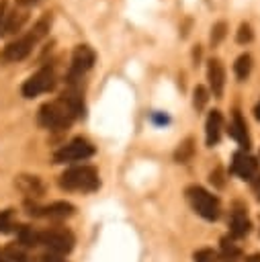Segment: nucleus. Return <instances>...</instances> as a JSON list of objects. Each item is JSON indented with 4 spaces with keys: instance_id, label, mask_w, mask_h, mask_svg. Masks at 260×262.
<instances>
[{
    "instance_id": "f257e3e1",
    "label": "nucleus",
    "mask_w": 260,
    "mask_h": 262,
    "mask_svg": "<svg viewBox=\"0 0 260 262\" xmlns=\"http://www.w3.org/2000/svg\"><path fill=\"white\" fill-rule=\"evenodd\" d=\"M76 117H84V102L78 94H68L39 108V123L47 129H66Z\"/></svg>"
},
{
    "instance_id": "f03ea898",
    "label": "nucleus",
    "mask_w": 260,
    "mask_h": 262,
    "mask_svg": "<svg viewBox=\"0 0 260 262\" xmlns=\"http://www.w3.org/2000/svg\"><path fill=\"white\" fill-rule=\"evenodd\" d=\"M59 186L66 190H82V192H92L100 186L98 172L92 166H76L70 168L61 174Z\"/></svg>"
},
{
    "instance_id": "7ed1b4c3",
    "label": "nucleus",
    "mask_w": 260,
    "mask_h": 262,
    "mask_svg": "<svg viewBox=\"0 0 260 262\" xmlns=\"http://www.w3.org/2000/svg\"><path fill=\"white\" fill-rule=\"evenodd\" d=\"M47 29H49V18H41L29 35H25V37H20V39H16V41L8 43V45L4 47V51H2V55H0V57H2L4 61H18V59L27 57V55L31 53L33 45H35V43L45 35V31H47Z\"/></svg>"
},
{
    "instance_id": "20e7f679",
    "label": "nucleus",
    "mask_w": 260,
    "mask_h": 262,
    "mask_svg": "<svg viewBox=\"0 0 260 262\" xmlns=\"http://www.w3.org/2000/svg\"><path fill=\"white\" fill-rule=\"evenodd\" d=\"M186 196H188L192 209L201 217H205L209 221H215L219 217V201H217V196H213L203 186H190V188H186Z\"/></svg>"
},
{
    "instance_id": "39448f33",
    "label": "nucleus",
    "mask_w": 260,
    "mask_h": 262,
    "mask_svg": "<svg viewBox=\"0 0 260 262\" xmlns=\"http://www.w3.org/2000/svg\"><path fill=\"white\" fill-rule=\"evenodd\" d=\"M41 244H45L53 254H70L76 239L70 229L63 227H51L41 233Z\"/></svg>"
},
{
    "instance_id": "423d86ee",
    "label": "nucleus",
    "mask_w": 260,
    "mask_h": 262,
    "mask_svg": "<svg viewBox=\"0 0 260 262\" xmlns=\"http://www.w3.org/2000/svg\"><path fill=\"white\" fill-rule=\"evenodd\" d=\"M94 154V145L82 137H76L72 139L68 145H63L61 149L55 151L53 160L57 164H66V162H78V160H86Z\"/></svg>"
},
{
    "instance_id": "0eeeda50",
    "label": "nucleus",
    "mask_w": 260,
    "mask_h": 262,
    "mask_svg": "<svg viewBox=\"0 0 260 262\" xmlns=\"http://www.w3.org/2000/svg\"><path fill=\"white\" fill-rule=\"evenodd\" d=\"M55 86V74L51 68H43L37 74H33L25 84H23V96L25 98H33L39 96L43 92H49Z\"/></svg>"
},
{
    "instance_id": "6e6552de",
    "label": "nucleus",
    "mask_w": 260,
    "mask_h": 262,
    "mask_svg": "<svg viewBox=\"0 0 260 262\" xmlns=\"http://www.w3.org/2000/svg\"><path fill=\"white\" fill-rule=\"evenodd\" d=\"M94 63V51L86 45L76 47L74 55H72V68H70V82H74L76 76H82L84 72H88Z\"/></svg>"
},
{
    "instance_id": "1a4fd4ad",
    "label": "nucleus",
    "mask_w": 260,
    "mask_h": 262,
    "mask_svg": "<svg viewBox=\"0 0 260 262\" xmlns=\"http://www.w3.org/2000/svg\"><path fill=\"white\" fill-rule=\"evenodd\" d=\"M231 170H233L240 178H244V180H252V178L256 176V172H258V162H256V158H252L250 154H246V151H237V154L233 156Z\"/></svg>"
},
{
    "instance_id": "9d476101",
    "label": "nucleus",
    "mask_w": 260,
    "mask_h": 262,
    "mask_svg": "<svg viewBox=\"0 0 260 262\" xmlns=\"http://www.w3.org/2000/svg\"><path fill=\"white\" fill-rule=\"evenodd\" d=\"M207 76H209V84H211L213 96L221 98V94H223V84H225V72H223V66H221L219 59H211V61H209Z\"/></svg>"
},
{
    "instance_id": "9b49d317",
    "label": "nucleus",
    "mask_w": 260,
    "mask_h": 262,
    "mask_svg": "<svg viewBox=\"0 0 260 262\" xmlns=\"http://www.w3.org/2000/svg\"><path fill=\"white\" fill-rule=\"evenodd\" d=\"M35 215H43V217H49V219H66V217L74 215V205L66 203V201H57V203H51V205L39 209Z\"/></svg>"
},
{
    "instance_id": "f8f14e48",
    "label": "nucleus",
    "mask_w": 260,
    "mask_h": 262,
    "mask_svg": "<svg viewBox=\"0 0 260 262\" xmlns=\"http://www.w3.org/2000/svg\"><path fill=\"white\" fill-rule=\"evenodd\" d=\"M229 135L242 145V147H250V135H248V125H246V121L242 119V115L240 113H235L233 115V121H231V125H229Z\"/></svg>"
},
{
    "instance_id": "ddd939ff",
    "label": "nucleus",
    "mask_w": 260,
    "mask_h": 262,
    "mask_svg": "<svg viewBox=\"0 0 260 262\" xmlns=\"http://www.w3.org/2000/svg\"><path fill=\"white\" fill-rule=\"evenodd\" d=\"M229 231H231L233 237H244V235L250 231V219H248V215H246L242 209H237V211L231 213Z\"/></svg>"
},
{
    "instance_id": "4468645a",
    "label": "nucleus",
    "mask_w": 260,
    "mask_h": 262,
    "mask_svg": "<svg viewBox=\"0 0 260 262\" xmlns=\"http://www.w3.org/2000/svg\"><path fill=\"white\" fill-rule=\"evenodd\" d=\"M221 125H223V117L219 111H211L209 119H207V145H215L221 137Z\"/></svg>"
},
{
    "instance_id": "2eb2a0df",
    "label": "nucleus",
    "mask_w": 260,
    "mask_h": 262,
    "mask_svg": "<svg viewBox=\"0 0 260 262\" xmlns=\"http://www.w3.org/2000/svg\"><path fill=\"white\" fill-rule=\"evenodd\" d=\"M16 237H18V244L27 246V248H35L41 244V233H37L33 227L29 225H20L16 227Z\"/></svg>"
},
{
    "instance_id": "dca6fc26",
    "label": "nucleus",
    "mask_w": 260,
    "mask_h": 262,
    "mask_svg": "<svg viewBox=\"0 0 260 262\" xmlns=\"http://www.w3.org/2000/svg\"><path fill=\"white\" fill-rule=\"evenodd\" d=\"M16 184H18V188H20L23 192H27L29 196H39V194L43 192V186H41V182H39L37 176H20V178L16 180Z\"/></svg>"
},
{
    "instance_id": "f3484780",
    "label": "nucleus",
    "mask_w": 260,
    "mask_h": 262,
    "mask_svg": "<svg viewBox=\"0 0 260 262\" xmlns=\"http://www.w3.org/2000/svg\"><path fill=\"white\" fill-rule=\"evenodd\" d=\"M192 154H194V141H192V137H188V139H184V141L180 143V147L176 149L174 158H176V162L186 164V162L192 158Z\"/></svg>"
},
{
    "instance_id": "a211bd4d",
    "label": "nucleus",
    "mask_w": 260,
    "mask_h": 262,
    "mask_svg": "<svg viewBox=\"0 0 260 262\" xmlns=\"http://www.w3.org/2000/svg\"><path fill=\"white\" fill-rule=\"evenodd\" d=\"M233 70H235L237 78L246 80V78H248V74H250V70H252V57H250L248 53L240 55V57L235 59V63H233Z\"/></svg>"
},
{
    "instance_id": "6ab92c4d",
    "label": "nucleus",
    "mask_w": 260,
    "mask_h": 262,
    "mask_svg": "<svg viewBox=\"0 0 260 262\" xmlns=\"http://www.w3.org/2000/svg\"><path fill=\"white\" fill-rule=\"evenodd\" d=\"M221 252H223V256H227V258H235V256H240V248L233 244V239H229V237H223L221 239Z\"/></svg>"
},
{
    "instance_id": "aec40b11",
    "label": "nucleus",
    "mask_w": 260,
    "mask_h": 262,
    "mask_svg": "<svg viewBox=\"0 0 260 262\" xmlns=\"http://www.w3.org/2000/svg\"><path fill=\"white\" fill-rule=\"evenodd\" d=\"M14 227V217H12V211H0V231L2 233H8L10 229Z\"/></svg>"
},
{
    "instance_id": "412c9836",
    "label": "nucleus",
    "mask_w": 260,
    "mask_h": 262,
    "mask_svg": "<svg viewBox=\"0 0 260 262\" xmlns=\"http://www.w3.org/2000/svg\"><path fill=\"white\" fill-rule=\"evenodd\" d=\"M225 31H227V25H225L223 20H219L217 25H213V29H211V43L217 45V43L225 37Z\"/></svg>"
},
{
    "instance_id": "4be33fe9",
    "label": "nucleus",
    "mask_w": 260,
    "mask_h": 262,
    "mask_svg": "<svg viewBox=\"0 0 260 262\" xmlns=\"http://www.w3.org/2000/svg\"><path fill=\"white\" fill-rule=\"evenodd\" d=\"M252 37H254V33H252L250 25H246V23L240 25V31H237V35H235V41H237V43H250Z\"/></svg>"
},
{
    "instance_id": "5701e85b",
    "label": "nucleus",
    "mask_w": 260,
    "mask_h": 262,
    "mask_svg": "<svg viewBox=\"0 0 260 262\" xmlns=\"http://www.w3.org/2000/svg\"><path fill=\"white\" fill-rule=\"evenodd\" d=\"M207 98H209L207 90H205L203 86H197V88H194V100H192V102H194V108L201 111V108L207 104Z\"/></svg>"
},
{
    "instance_id": "b1692460",
    "label": "nucleus",
    "mask_w": 260,
    "mask_h": 262,
    "mask_svg": "<svg viewBox=\"0 0 260 262\" xmlns=\"http://www.w3.org/2000/svg\"><path fill=\"white\" fill-rule=\"evenodd\" d=\"M215 260H217V256L209 248H203V250L194 252V262H215Z\"/></svg>"
},
{
    "instance_id": "393cba45",
    "label": "nucleus",
    "mask_w": 260,
    "mask_h": 262,
    "mask_svg": "<svg viewBox=\"0 0 260 262\" xmlns=\"http://www.w3.org/2000/svg\"><path fill=\"white\" fill-rule=\"evenodd\" d=\"M6 258H8V260H12V262H27L25 254H23L20 250H16L14 246H10V248L6 250Z\"/></svg>"
},
{
    "instance_id": "a878e982",
    "label": "nucleus",
    "mask_w": 260,
    "mask_h": 262,
    "mask_svg": "<svg viewBox=\"0 0 260 262\" xmlns=\"http://www.w3.org/2000/svg\"><path fill=\"white\" fill-rule=\"evenodd\" d=\"M151 119H154V123H158V125H166V123L170 121V119H168L166 115H162V113H154Z\"/></svg>"
},
{
    "instance_id": "bb28decb",
    "label": "nucleus",
    "mask_w": 260,
    "mask_h": 262,
    "mask_svg": "<svg viewBox=\"0 0 260 262\" xmlns=\"http://www.w3.org/2000/svg\"><path fill=\"white\" fill-rule=\"evenodd\" d=\"M211 182H215L217 186H223V180H221V172L219 170L215 174H211Z\"/></svg>"
},
{
    "instance_id": "cd10ccee",
    "label": "nucleus",
    "mask_w": 260,
    "mask_h": 262,
    "mask_svg": "<svg viewBox=\"0 0 260 262\" xmlns=\"http://www.w3.org/2000/svg\"><path fill=\"white\" fill-rule=\"evenodd\" d=\"M248 262H260V254H254V256H250V258H248Z\"/></svg>"
},
{
    "instance_id": "c85d7f7f",
    "label": "nucleus",
    "mask_w": 260,
    "mask_h": 262,
    "mask_svg": "<svg viewBox=\"0 0 260 262\" xmlns=\"http://www.w3.org/2000/svg\"><path fill=\"white\" fill-rule=\"evenodd\" d=\"M254 115H256V119H258V121H260V102H258V104H256V108H254Z\"/></svg>"
},
{
    "instance_id": "c756f323",
    "label": "nucleus",
    "mask_w": 260,
    "mask_h": 262,
    "mask_svg": "<svg viewBox=\"0 0 260 262\" xmlns=\"http://www.w3.org/2000/svg\"><path fill=\"white\" fill-rule=\"evenodd\" d=\"M0 262H8V258H6V254H2V252H0Z\"/></svg>"
},
{
    "instance_id": "7c9ffc66",
    "label": "nucleus",
    "mask_w": 260,
    "mask_h": 262,
    "mask_svg": "<svg viewBox=\"0 0 260 262\" xmlns=\"http://www.w3.org/2000/svg\"><path fill=\"white\" fill-rule=\"evenodd\" d=\"M256 192H258V199H260V178H258V182H256Z\"/></svg>"
}]
</instances>
